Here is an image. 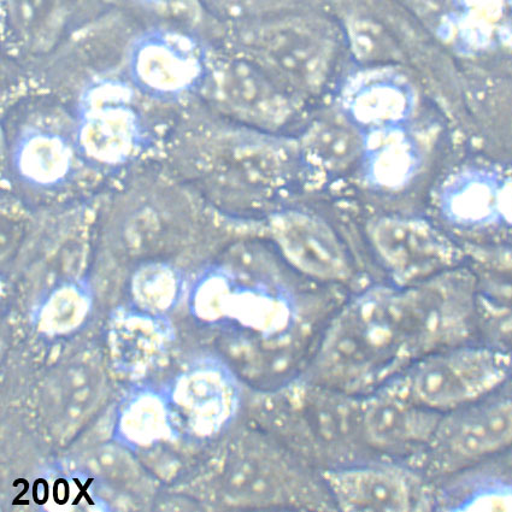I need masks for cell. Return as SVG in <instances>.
I'll return each instance as SVG.
<instances>
[{"mask_svg": "<svg viewBox=\"0 0 512 512\" xmlns=\"http://www.w3.org/2000/svg\"><path fill=\"white\" fill-rule=\"evenodd\" d=\"M255 49L264 62L292 85L313 90L325 79L333 43L327 32L308 21H285L262 29Z\"/></svg>", "mask_w": 512, "mask_h": 512, "instance_id": "obj_4", "label": "cell"}, {"mask_svg": "<svg viewBox=\"0 0 512 512\" xmlns=\"http://www.w3.org/2000/svg\"><path fill=\"white\" fill-rule=\"evenodd\" d=\"M102 386V376L86 364H74L56 374L46 386L43 406L52 433L67 437L84 425L99 404Z\"/></svg>", "mask_w": 512, "mask_h": 512, "instance_id": "obj_10", "label": "cell"}, {"mask_svg": "<svg viewBox=\"0 0 512 512\" xmlns=\"http://www.w3.org/2000/svg\"><path fill=\"white\" fill-rule=\"evenodd\" d=\"M79 0H9L11 28L33 47H47L60 39L72 23Z\"/></svg>", "mask_w": 512, "mask_h": 512, "instance_id": "obj_14", "label": "cell"}, {"mask_svg": "<svg viewBox=\"0 0 512 512\" xmlns=\"http://www.w3.org/2000/svg\"><path fill=\"white\" fill-rule=\"evenodd\" d=\"M469 43L485 50L512 43V0H468Z\"/></svg>", "mask_w": 512, "mask_h": 512, "instance_id": "obj_17", "label": "cell"}, {"mask_svg": "<svg viewBox=\"0 0 512 512\" xmlns=\"http://www.w3.org/2000/svg\"><path fill=\"white\" fill-rule=\"evenodd\" d=\"M370 235L382 263L402 286L444 273L458 260L455 245L426 222L385 219Z\"/></svg>", "mask_w": 512, "mask_h": 512, "instance_id": "obj_3", "label": "cell"}, {"mask_svg": "<svg viewBox=\"0 0 512 512\" xmlns=\"http://www.w3.org/2000/svg\"><path fill=\"white\" fill-rule=\"evenodd\" d=\"M279 459L234 458L227 466L226 486L234 498H247L255 503L270 502L302 504L293 493L300 488V476L286 469Z\"/></svg>", "mask_w": 512, "mask_h": 512, "instance_id": "obj_12", "label": "cell"}, {"mask_svg": "<svg viewBox=\"0 0 512 512\" xmlns=\"http://www.w3.org/2000/svg\"><path fill=\"white\" fill-rule=\"evenodd\" d=\"M304 146L316 166L331 172L349 167L363 149L358 134L340 121L319 123L306 135Z\"/></svg>", "mask_w": 512, "mask_h": 512, "instance_id": "obj_15", "label": "cell"}, {"mask_svg": "<svg viewBox=\"0 0 512 512\" xmlns=\"http://www.w3.org/2000/svg\"><path fill=\"white\" fill-rule=\"evenodd\" d=\"M502 180L484 170L457 176L447 186L443 208L447 216L462 225H486L499 220Z\"/></svg>", "mask_w": 512, "mask_h": 512, "instance_id": "obj_13", "label": "cell"}, {"mask_svg": "<svg viewBox=\"0 0 512 512\" xmlns=\"http://www.w3.org/2000/svg\"><path fill=\"white\" fill-rule=\"evenodd\" d=\"M499 220L512 225V176L503 181L499 194Z\"/></svg>", "mask_w": 512, "mask_h": 512, "instance_id": "obj_21", "label": "cell"}, {"mask_svg": "<svg viewBox=\"0 0 512 512\" xmlns=\"http://www.w3.org/2000/svg\"><path fill=\"white\" fill-rule=\"evenodd\" d=\"M408 109V98L402 88L391 85H376L358 98V115L364 120L378 123L402 119Z\"/></svg>", "mask_w": 512, "mask_h": 512, "instance_id": "obj_18", "label": "cell"}, {"mask_svg": "<svg viewBox=\"0 0 512 512\" xmlns=\"http://www.w3.org/2000/svg\"><path fill=\"white\" fill-rule=\"evenodd\" d=\"M370 172L376 184L396 188L405 184L414 174L416 153L402 132L379 134L370 144Z\"/></svg>", "mask_w": 512, "mask_h": 512, "instance_id": "obj_16", "label": "cell"}, {"mask_svg": "<svg viewBox=\"0 0 512 512\" xmlns=\"http://www.w3.org/2000/svg\"><path fill=\"white\" fill-rule=\"evenodd\" d=\"M182 405L194 431L209 437L231 420L237 393L225 372L203 368L188 376Z\"/></svg>", "mask_w": 512, "mask_h": 512, "instance_id": "obj_11", "label": "cell"}, {"mask_svg": "<svg viewBox=\"0 0 512 512\" xmlns=\"http://www.w3.org/2000/svg\"><path fill=\"white\" fill-rule=\"evenodd\" d=\"M481 400L441 417L431 443L464 459L492 455L510 446L512 397Z\"/></svg>", "mask_w": 512, "mask_h": 512, "instance_id": "obj_6", "label": "cell"}, {"mask_svg": "<svg viewBox=\"0 0 512 512\" xmlns=\"http://www.w3.org/2000/svg\"><path fill=\"white\" fill-rule=\"evenodd\" d=\"M467 319V293L457 280L369 291L335 317L305 380L367 396L429 353L461 345Z\"/></svg>", "mask_w": 512, "mask_h": 512, "instance_id": "obj_1", "label": "cell"}, {"mask_svg": "<svg viewBox=\"0 0 512 512\" xmlns=\"http://www.w3.org/2000/svg\"><path fill=\"white\" fill-rule=\"evenodd\" d=\"M273 229L286 260L300 273L321 281L350 278L349 257L326 223L313 216L288 213L276 219Z\"/></svg>", "mask_w": 512, "mask_h": 512, "instance_id": "obj_8", "label": "cell"}, {"mask_svg": "<svg viewBox=\"0 0 512 512\" xmlns=\"http://www.w3.org/2000/svg\"><path fill=\"white\" fill-rule=\"evenodd\" d=\"M511 358L484 347L429 353L393 378L416 403L443 414L479 402L509 378Z\"/></svg>", "mask_w": 512, "mask_h": 512, "instance_id": "obj_2", "label": "cell"}, {"mask_svg": "<svg viewBox=\"0 0 512 512\" xmlns=\"http://www.w3.org/2000/svg\"><path fill=\"white\" fill-rule=\"evenodd\" d=\"M322 480L332 502L343 511L413 509V485L402 470L394 467L352 464L327 469Z\"/></svg>", "mask_w": 512, "mask_h": 512, "instance_id": "obj_7", "label": "cell"}, {"mask_svg": "<svg viewBox=\"0 0 512 512\" xmlns=\"http://www.w3.org/2000/svg\"><path fill=\"white\" fill-rule=\"evenodd\" d=\"M217 93L233 113L261 125H281L291 114L285 94L246 63L235 62L222 69L217 78Z\"/></svg>", "mask_w": 512, "mask_h": 512, "instance_id": "obj_9", "label": "cell"}, {"mask_svg": "<svg viewBox=\"0 0 512 512\" xmlns=\"http://www.w3.org/2000/svg\"><path fill=\"white\" fill-rule=\"evenodd\" d=\"M214 2L232 14H255L272 9L284 0H214Z\"/></svg>", "mask_w": 512, "mask_h": 512, "instance_id": "obj_20", "label": "cell"}, {"mask_svg": "<svg viewBox=\"0 0 512 512\" xmlns=\"http://www.w3.org/2000/svg\"><path fill=\"white\" fill-rule=\"evenodd\" d=\"M469 511H512V488L492 487L474 493L466 500V504L459 508Z\"/></svg>", "mask_w": 512, "mask_h": 512, "instance_id": "obj_19", "label": "cell"}, {"mask_svg": "<svg viewBox=\"0 0 512 512\" xmlns=\"http://www.w3.org/2000/svg\"><path fill=\"white\" fill-rule=\"evenodd\" d=\"M360 408V428L368 443L393 450L431 443L441 414L416 403L393 379L367 394Z\"/></svg>", "mask_w": 512, "mask_h": 512, "instance_id": "obj_5", "label": "cell"}]
</instances>
